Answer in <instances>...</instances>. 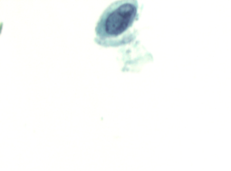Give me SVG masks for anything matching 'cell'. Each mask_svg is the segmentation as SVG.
<instances>
[{"instance_id":"cell-1","label":"cell","mask_w":231,"mask_h":171,"mask_svg":"<svg viewBox=\"0 0 231 171\" xmlns=\"http://www.w3.org/2000/svg\"><path fill=\"white\" fill-rule=\"evenodd\" d=\"M138 1H115L105 10L95 27L94 41L105 48L118 47L134 41L137 31L134 28L139 18Z\"/></svg>"}]
</instances>
